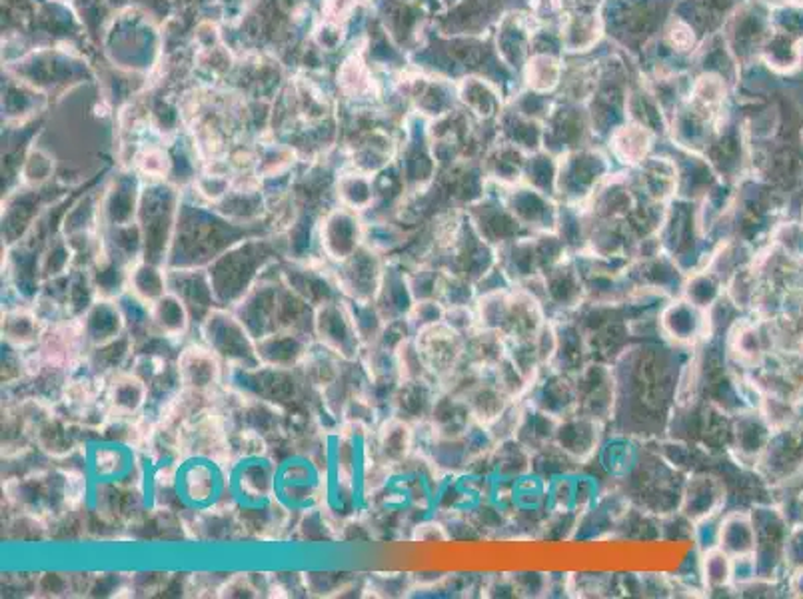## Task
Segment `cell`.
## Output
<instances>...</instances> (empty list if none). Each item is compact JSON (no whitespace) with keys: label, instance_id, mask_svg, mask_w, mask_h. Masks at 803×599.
Segmentation results:
<instances>
[{"label":"cell","instance_id":"6da1fadb","mask_svg":"<svg viewBox=\"0 0 803 599\" xmlns=\"http://www.w3.org/2000/svg\"><path fill=\"white\" fill-rule=\"evenodd\" d=\"M659 340L671 348L692 352L712 338L707 310H700L682 296H674L657 310Z\"/></svg>","mask_w":803,"mask_h":599},{"label":"cell","instance_id":"7a4b0ae2","mask_svg":"<svg viewBox=\"0 0 803 599\" xmlns=\"http://www.w3.org/2000/svg\"><path fill=\"white\" fill-rule=\"evenodd\" d=\"M415 346L428 376L438 386L466 360V338L444 320L415 332Z\"/></svg>","mask_w":803,"mask_h":599},{"label":"cell","instance_id":"3957f363","mask_svg":"<svg viewBox=\"0 0 803 599\" xmlns=\"http://www.w3.org/2000/svg\"><path fill=\"white\" fill-rule=\"evenodd\" d=\"M573 382L578 396V412L609 426L614 420L618 398L614 366L592 360L573 376Z\"/></svg>","mask_w":803,"mask_h":599},{"label":"cell","instance_id":"277c9868","mask_svg":"<svg viewBox=\"0 0 803 599\" xmlns=\"http://www.w3.org/2000/svg\"><path fill=\"white\" fill-rule=\"evenodd\" d=\"M730 506V491L724 476L716 470H697L685 476L680 512L692 522L709 515L724 514Z\"/></svg>","mask_w":803,"mask_h":599},{"label":"cell","instance_id":"5b68a950","mask_svg":"<svg viewBox=\"0 0 803 599\" xmlns=\"http://www.w3.org/2000/svg\"><path fill=\"white\" fill-rule=\"evenodd\" d=\"M523 400L526 404L532 405L540 412H546L548 416L556 417V420L578 412V396H576L573 376L549 366L544 367L538 374V378L532 382Z\"/></svg>","mask_w":803,"mask_h":599},{"label":"cell","instance_id":"8992f818","mask_svg":"<svg viewBox=\"0 0 803 599\" xmlns=\"http://www.w3.org/2000/svg\"><path fill=\"white\" fill-rule=\"evenodd\" d=\"M606 429L608 426L594 417L573 412L570 416L558 420L554 441L584 470L585 465L594 462L597 450L608 434Z\"/></svg>","mask_w":803,"mask_h":599},{"label":"cell","instance_id":"52a82bcc","mask_svg":"<svg viewBox=\"0 0 803 599\" xmlns=\"http://www.w3.org/2000/svg\"><path fill=\"white\" fill-rule=\"evenodd\" d=\"M549 319L570 316L585 302L584 280L573 257L564 258L544 272Z\"/></svg>","mask_w":803,"mask_h":599},{"label":"cell","instance_id":"ba28073f","mask_svg":"<svg viewBox=\"0 0 803 599\" xmlns=\"http://www.w3.org/2000/svg\"><path fill=\"white\" fill-rule=\"evenodd\" d=\"M718 548L730 553L731 558L754 553L755 529L750 510L733 506L721 514Z\"/></svg>","mask_w":803,"mask_h":599},{"label":"cell","instance_id":"9c48e42d","mask_svg":"<svg viewBox=\"0 0 803 599\" xmlns=\"http://www.w3.org/2000/svg\"><path fill=\"white\" fill-rule=\"evenodd\" d=\"M490 477L514 482L532 472V450H528L518 438L498 441L487 453Z\"/></svg>","mask_w":803,"mask_h":599},{"label":"cell","instance_id":"30bf717a","mask_svg":"<svg viewBox=\"0 0 803 599\" xmlns=\"http://www.w3.org/2000/svg\"><path fill=\"white\" fill-rule=\"evenodd\" d=\"M680 296L700 310H709L724 296V282L707 269H695L685 274Z\"/></svg>","mask_w":803,"mask_h":599},{"label":"cell","instance_id":"8fae6325","mask_svg":"<svg viewBox=\"0 0 803 599\" xmlns=\"http://www.w3.org/2000/svg\"><path fill=\"white\" fill-rule=\"evenodd\" d=\"M556 426H558V420L556 417L548 416L546 412H540V410H535L532 405L526 404L523 405L520 428L516 432V438L522 441L528 450L535 452V450L544 448L549 441H554Z\"/></svg>","mask_w":803,"mask_h":599},{"label":"cell","instance_id":"7c38bea8","mask_svg":"<svg viewBox=\"0 0 803 599\" xmlns=\"http://www.w3.org/2000/svg\"><path fill=\"white\" fill-rule=\"evenodd\" d=\"M700 575L707 596L714 591H733L731 556L721 548L700 551Z\"/></svg>","mask_w":803,"mask_h":599}]
</instances>
